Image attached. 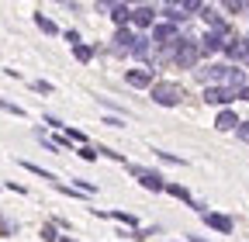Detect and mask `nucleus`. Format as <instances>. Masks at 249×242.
I'll return each mask as SVG.
<instances>
[{
	"instance_id": "b1692460",
	"label": "nucleus",
	"mask_w": 249,
	"mask_h": 242,
	"mask_svg": "<svg viewBox=\"0 0 249 242\" xmlns=\"http://www.w3.org/2000/svg\"><path fill=\"white\" fill-rule=\"evenodd\" d=\"M0 111H7V114H14V118H24V107L11 104V101H4V97H0Z\"/></svg>"
},
{
	"instance_id": "473e14b6",
	"label": "nucleus",
	"mask_w": 249,
	"mask_h": 242,
	"mask_svg": "<svg viewBox=\"0 0 249 242\" xmlns=\"http://www.w3.org/2000/svg\"><path fill=\"white\" fill-rule=\"evenodd\" d=\"M45 125H52V128H62V121H59L55 114H45Z\"/></svg>"
},
{
	"instance_id": "7ed1b4c3",
	"label": "nucleus",
	"mask_w": 249,
	"mask_h": 242,
	"mask_svg": "<svg viewBox=\"0 0 249 242\" xmlns=\"http://www.w3.org/2000/svg\"><path fill=\"white\" fill-rule=\"evenodd\" d=\"M128 173L139 180V184L145 187V190H152V194H163L166 190V184H163V176L156 173V170H149V166H135V163H128Z\"/></svg>"
},
{
	"instance_id": "f3484780",
	"label": "nucleus",
	"mask_w": 249,
	"mask_h": 242,
	"mask_svg": "<svg viewBox=\"0 0 249 242\" xmlns=\"http://www.w3.org/2000/svg\"><path fill=\"white\" fill-rule=\"evenodd\" d=\"M107 11H111V17H114V24H128V17H132V7L128 4H107Z\"/></svg>"
},
{
	"instance_id": "e433bc0d",
	"label": "nucleus",
	"mask_w": 249,
	"mask_h": 242,
	"mask_svg": "<svg viewBox=\"0 0 249 242\" xmlns=\"http://www.w3.org/2000/svg\"><path fill=\"white\" fill-rule=\"evenodd\" d=\"M246 11H249V4H246Z\"/></svg>"
},
{
	"instance_id": "ddd939ff",
	"label": "nucleus",
	"mask_w": 249,
	"mask_h": 242,
	"mask_svg": "<svg viewBox=\"0 0 249 242\" xmlns=\"http://www.w3.org/2000/svg\"><path fill=\"white\" fill-rule=\"evenodd\" d=\"M197 14H201V21H204V24L211 28V32H222V28H225L222 14H218L214 7H208V4H201V11H197Z\"/></svg>"
},
{
	"instance_id": "6e6552de",
	"label": "nucleus",
	"mask_w": 249,
	"mask_h": 242,
	"mask_svg": "<svg viewBox=\"0 0 249 242\" xmlns=\"http://www.w3.org/2000/svg\"><path fill=\"white\" fill-rule=\"evenodd\" d=\"M139 32H145V28H152V21H156V11L149 7V4H142V7H132V17H128Z\"/></svg>"
},
{
	"instance_id": "412c9836",
	"label": "nucleus",
	"mask_w": 249,
	"mask_h": 242,
	"mask_svg": "<svg viewBox=\"0 0 249 242\" xmlns=\"http://www.w3.org/2000/svg\"><path fill=\"white\" fill-rule=\"evenodd\" d=\"M222 52H225L229 59H235V63H239V59H242V38H232V42H229Z\"/></svg>"
},
{
	"instance_id": "423d86ee",
	"label": "nucleus",
	"mask_w": 249,
	"mask_h": 242,
	"mask_svg": "<svg viewBox=\"0 0 249 242\" xmlns=\"http://www.w3.org/2000/svg\"><path fill=\"white\" fill-rule=\"evenodd\" d=\"M149 38H152V45L166 49L170 42H177V38H180V32H177L173 24H166V21H163V24H152V35H149Z\"/></svg>"
},
{
	"instance_id": "6ab92c4d",
	"label": "nucleus",
	"mask_w": 249,
	"mask_h": 242,
	"mask_svg": "<svg viewBox=\"0 0 249 242\" xmlns=\"http://www.w3.org/2000/svg\"><path fill=\"white\" fill-rule=\"evenodd\" d=\"M166 194H170V197H177V201H187V204H194L191 190H187V187H180V184H166Z\"/></svg>"
},
{
	"instance_id": "bb28decb",
	"label": "nucleus",
	"mask_w": 249,
	"mask_h": 242,
	"mask_svg": "<svg viewBox=\"0 0 249 242\" xmlns=\"http://www.w3.org/2000/svg\"><path fill=\"white\" fill-rule=\"evenodd\" d=\"M42 239H45V242H59V228H55V225H45V228H42Z\"/></svg>"
},
{
	"instance_id": "f257e3e1",
	"label": "nucleus",
	"mask_w": 249,
	"mask_h": 242,
	"mask_svg": "<svg viewBox=\"0 0 249 242\" xmlns=\"http://www.w3.org/2000/svg\"><path fill=\"white\" fill-rule=\"evenodd\" d=\"M197 59H201V45H197L194 38H183V35H180L177 52H173V66H180V69H194Z\"/></svg>"
},
{
	"instance_id": "c9c22d12",
	"label": "nucleus",
	"mask_w": 249,
	"mask_h": 242,
	"mask_svg": "<svg viewBox=\"0 0 249 242\" xmlns=\"http://www.w3.org/2000/svg\"><path fill=\"white\" fill-rule=\"evenodd\" d=\"M194 242H208V239H197V235H194Z\"/></svg>"
},
{
	"instance_id": "dca6fc26",
	"label": "nucleus",
	"mask_w": 249,
	"mask_h": 242,
	"mask_svg": "<svg viewBox=\"0 0 249 242\" xmlns=\"http://www.w3.org/2000/svg\"><path fill=\"white\" fill-rule=\"evenodd\" d=\"M163 17H166V24H173V28L187 21V14H183V7H180V4H166V7H163Z\"/></svg>"
},
{
	"instance_id": "0eeeda50",
	"label": "nucleus",
	"mask_w": 249,
	"mask_h": 242,
	"mask_svg": "<svg viewBox=\"0 0 249 242\" xmlns=\"http://www.w3.org/2000/svg\"><path fill=\"white\" fill-rule=\"evenodd\" d=\"M194 73H197V80L204 86H222V80H225V66H201Z\"/></svg>"
},
{
	"instance_id": "f03ea898",
	"label": "nucleus",
	"mask_w": 249,
	"mask_h": 242,
	"mask_svg": "<svg viewBox=\"0 0 249 242\" xmlns=\"http://www.w3.org/2000/svg\"><path fill=\"white\" fill-rule=\"evenodd\" d=\"M149 94H152V101L160 104V107H177V104L183 101V86H180V83H166V80H163V83H156Z\"/></svg>"
},
{
	"instance_id": "4be33fe9",
	"label": "nucleus",
	"mask_w": 249,
	"mask_h": 242,
	"mask_svg": "<svg viewBox=\"0 0 249 242\" xmlns=\"http://www.w3.org/2000/svg\"><path fill=\"white\" fill-rule=\"evenodd\" d=\"M18 232V222L7 218V215H0V235H14Z\"/></svg>"
},
{
	"instance_id": "393cba45",
	"label": "nucleus",
	"mask_w": 249,
	"mask_h": 242,
	"mask_svg": "<svg viewBox=\"0 0 249 242\" xmlns=\"http://www.w3.org/2000/svg\"><path fill=\"white\" fill-rule=\"evenodd\" d=\"M152 153H156V156H160L163 163H173V166H183V159H180V156H173V153H163V149H152Z\"/></svg>"
},
{
	"instance_id": "72a5a7b5",
	"label": "nucleus",
	"mask_w": 249,
	"mask_h": 242,
	"mask_svg": "<svg viewBox=\"0 0 249 242\" xmlns=\"http://www.w3.org/2000/svg\"><path fill=\"white\" fill-rule=\"evenodd\" d=\"M235 101H249V86H242L239 94H235Z\"/></svg>"
},
{
	"instance_id": "4468645a",
	"label": "nucleus",
	"mask_w": 249,
	"mask_h": 242,
	"mask_svg": "<svg viewBox=\"0 0 249 242\" xmlns=\"http://www.w3.org/2000/svg\"><path fill=\"white\" fill-rule=\"evenodd\" d=\"M214 128H218V132H235V128H239V118H235V111H229V107H225L222 114L214 118Z\"/></svg>"
},
{
	"instance_id": "c756f323",
	"label": "nucleus",
	"mask_w": 249,
	"mask_h": 242,
	"mask_svg": "<svg viewBox=\"0 0 249 242\" xmlns=\"http://www.w3.org/2000/svg\"><path fill=\"white\" fill-rule=\"evenodd\" d=\"M62 38H66V42H70L73 49L80 45V32H73V28H70V32H62Z\"/></svg>"
},
{
	"instance_id": "aec40b11",
	"label": "nucleus",
	"mask_w": 249,
	"mask_h": 242,
	"mask_svg": "<svg viewBox=\"0 0 249 242\" xmlns=\"http://www.w3.org/2000/svg\"><path fill=\"white\" fill-rule=\"evenodd\" d=\"M21 166H24L28 173H35V176H42V180H49V184H55V176H52L49 170H42V166H35V163H31V159H21Z\"/></svg>"
},
{
	"instance_id": "a878e982",
	"label": "nucleus",
	"mask_w": 249,
	"mask_h": 242,
	"mask_svg": "<svg viewBox=\"0 0 249 242\" xmlns=\"http://www.w3.org/2000/svg\"><path fill=\"white\" fill-rule=\"evenodd\" d=\"M76 156H80V159H87V163H90V159H97V149H93V145H90V142H87V145H80V153H76Z\"/></svg>"
},
{
	"instance_id": "39448f33",
	"label": "nucleus",
	"mask_w": 249,
	"mask_h": 242,
	"mask_svg": "<svg viewBox=\"0 0 249 242\" xmlns=\"http://www.w3.org/2000/svg\"><path fill=\"white\" fill-rule=\"evenodd\" d=\"M232 101H235V90H229V86H204V104L229 107Z\"/></svg>"
},
{
	"instance_id": "5701e85b",
	"label": "nucleus",
	"mask_w": 249,
	"mask_h": 242,
	"mask_svg": "<svg viewBox=\"0 0 249 242\" xmlns=\"http://www.w3.org/2000/svg\"><path fill=\"white\" fill-rule=\"evenodd\" d=\"M73 55H76V59H80V63H90V59H93V49H90V45H83V42H80V45H76V49H73Z\"/></svg>"
},
{
	"instance_id": "1a4fd4ad",
	"label": "nucleus",
	"mask_w": 249,
	"mask_h": 242,
	"mask_svg": "<svg viewBox=\"0 0 249 242\" xmlns=\"http://www.w3.org/2000/svg\"><path fill=\"white\" fill-rule=\"evenodd\" d=\"M132 45H135V35L128 32V28H118V32H114V55H128L132 52Z\"/></svg>"
},
{
	"instance_id": "9d476101",
	"label": "nucleus",
	"mask_w": 249,
	"mask_h": 242,
	"mask_svg": "<svg viewBox=\"0 0 249 242\" xmlns=\"http://www.w3.org/2000/svg\"><path fill=\"white\" fill-rule=\"evenodd\" d=\"M201 218H204V225H208V228L222 232V235H229V232H232V218H229V215H218V211H208V215H201Z\"/></svg>"
},
{
	"instance_id": "cd10ccee",
	"label": "nucleus",
	"mask_w": 249,
	"mask_h": 242,
	"mask_svg": "<svg viewBox=\"0 0 249 242\" xmlns=\"http://www.w3.org/2000/svg\"><path fill=\"white\" fill-rule=\"evenodd\" d=\"M235 135H239V142H246V145H249V121H239Z\"/></svg>"
},
{
	"instance_id": "2f4dec72",
	"label": "nucleus",
	"mask_w": 249,
	"mask_h": 242,
	"mask_svg": "<svg viewBox=\"0 0 249 242\" xmlns=\"http://www.w3.org/2000/svg\"><path fill=\"white\" fill-rule=\"evenodd\" d=\"M225 11H229V14H239V11H246V4H235V0H229Z\"/></svg>"
},
{
	"instance_id": "7c9ffc66",
	"label": "nucleus",
	"mask_w": 249,
	"mask_h": 242,
	"mask_svg": "<svg viewBox=\"0 0 249 242\" xmlns=\"http://www.w3.org/2000/svg\"><path fill=\"white\" fill-rule=\"evenodd\" d=\"M104 125H111V128H121V125H124V121H121L118 114H107V118H104Z\"/></svg>"
},
{
	"instance_id": "2eb2a0df",
	"label": "nucleus",
	"mask_w": 249,
	"mask_h": 242,
	"mask_svg": "<svg viewBox=\"0 0 249 242\" xmlns=\"http://www.w3.org/2000/svg\"><path fill=\"white\" fill-rule=\"evenodd\" d=\"M97 215H101V218H114V222H121V225H128L132 232L139 228V218L128 215V211H97Z\"/></svg>"
},
{
	"instance_id": "a211bd4d",
	"label": "nucleus",
	"mask_w": 249,
	"mask_h": 242,
	"mask_svg": "<svg viewBox=\"0 0 249 242\" xmlns=\"http://www.w3.org/2000/svg\"><path fill=\"white\" fill-rule=\"evenodd\" d=\"M35 24H38V32H42V35H49V38H52V35H59V24H55L52 17H45V14H35Z\"/></svg>"
},
{
	"instance_id": "f704fd0d",
	"label": "nucleus",
	"mask_w": 249,
	"mask_h": 242,
	"mask_svg": "<svg viewBox=\"0 0 249 242\" xmlns=\"http://www.w3.org/2000/svg\"><path fill=\"white\" fill-rule=\"evenodd\" d=\"M59 242H76V239H70V235H59Z\"/></svg>"
},
{
	"instance_id": "9b49d317",
	"label": "nucleus",
	"mask_w": 249,
	"mask_h": 242,
	"mask_svg": "<svg viewBox=\"0 0 249 242\" xmlns=\"http://www.w3.org/2000/svg\"><path fill=\"white\" fill-rule=\"evenodd\" d=\"M128 55L142 59V63L149 66V59H152V38H149V35H135V45H132V52H128Z\"/></svg>"
},
{
	"instance_id": "f8f14e48",
	"label": "nucleus",
	"mask_w": 249,
	"mask_h": 242,
	"mask_svg": "<svg viewBox=\"0 0 249 242\" xmlns=\"http://www.w3.org/2000/svg\"><path fill=\"white\" fill-rule=\"evenodd\" d=\"M222 86H229V90H235V94H239V90L246 86V73H242L239 66H225V80H222Z\"/></svg>"
},
{
	"instance_id": "20e7f679",
	"label": "nucleus",
	"mask_w": 249,
	"mask_h": 242,
	"mask_svg": "<svg viewBox=\"0 0 249 242\" xmlns=\"http://www.w3.org/2000/svg\"><path fill=\"white\" fill-rule=\"evenodd\" d=\"M124 83L128 86H139V90H152L156 86V69L145 66V69H128L124 73Z\"/></svg>"
},
{
	"instance_id": "c85d7f7f",
	"label": "nucleus",
	"mask_w": 249,
	"mask_h": 242,
	"mask_svg": "<svg viewBox=\"0 0 249 242\" xmlns=\"http://www.w3.org/2000/svg\"><path fill=\"white\" fill-rule=\"evenodd\" d=\"M31 90H38V94H52V83H45V80H35V83H31Z\"/></svg>"
}]
</instances>
